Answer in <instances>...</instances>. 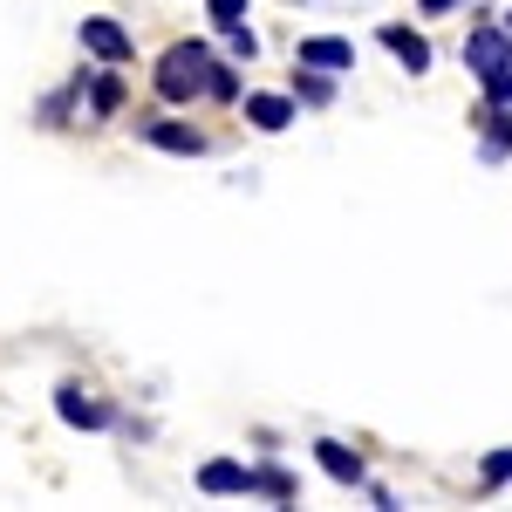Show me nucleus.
<instances>
[{
  "label": "nucleus",
  "instance_id": "f257e3e1",
  "mask_svg": "<svg viewBox=\"0 0 512 512\" xmlns=\"http://www.w3.org/2000/svg\"><path fill=\"white\" fill-rule=\"evenodd\" d=\"M205 69H212V48H205V41H178V48H164L158 96H164V103H192V96H205Z\"/></svg>",
  "mask_w": 512,
  "mask_h": 512
},
{
  "label": "nucleus",
  "instance_id": "f03ea898",
  "mask_svg": "<svg viewBox=\"0 0 512 512\" xmlns=\"http://www.w3.org/2000/svg\"><path fill=\"white\" fill-rule=\"evenodd\" d=\"M82 48H89V55H96V62H110V69H123V62H130V55H137V48H130V35H123L117 21H103V14H82Z\"/></svg>",
  "mask_w": 512,
  "mask_h": 512
},
{
  "label": "nucleus",
  "instance_id": "7ed1b4c3",
  "mask_svg": "<svg viewBox=\"0 0 512 512\" xmlns=\"http://www.w3.org/2000/svg\"><path fill=\"white\" fill-rule=\"evenodd\" d=\"M294 62H301V69H321V76H342V69H355V41H342V35H308L301 48H294Z\"/></svg>",
  "mask_w": 512,
  "mask_h": 512
},
{
  "label": "nucleus",
  "instance_id": "20e7f679",
  "mask_svg": "<svg viewBox=\"0 0 512 512\" xmlns=\"http://www.w3.org/2000/svg\"><path fill=\"white\" fill-rule=\"evenodd\" d=\"M55 417L76 424V431H103V424H110V403H96L82 383H62V390H55Z\"/></svg>",
  "mask_w": 512,
  "mask_h": 512
},
{
  "label": "nucleus",
  "instance_id": "39448f33",
  "mask_svg": "<svg viewBox=\"0 0 512 512\" xmlns=\"http://www.w3.org/2000/svg\"><path fill=\"white\" fill-rule=\"evenodd\" d=\"M465 62H472V76L512 69V35H506V28H472V41H465Z\"/></svg>",
  "mask_w": 512,
  "mask_h": 512
},
{
  "label": "nucleus",
  "instance_id": "423d86ee",
  "mask_svg": "<svg viewBox=\"0 0 512 512\" xmlns=\"http://www.w3.org/2000/svg\"><path fill=\"white\" fill-rule=\"evenodd\" d=\"M137 137H144V144H158V151H171V158H205V137H198L192 123L158 117V123H137Z\"/></svg>",
  "mask_w": 512,
  "mask_h": 512
},
{
  "label": "nucleus",
  "instance_id": "0eeeda50",
  "mask_svg": "<svg viewBox=\"0 0 512 512\" xmlns=\"http://www.w3.org/2000/svg\"><path fill=\"white\" fill-rule=\"evenodd\" d=\"M383 48H390L410 76H424V69H431V41L417 35V28H403V21H390V28H383Z\"/></svg>",
  "mask_w": 512,
  "mask_h": 512
},
{
  "label": "nucleus",
  "instance_id": "6e6552de",
  "mask_svg": "<svg viewBox=\"0 0 512 512\" xmlns=\"http://www.w3.org/2000/svg\"><path fill=\"white\" fill-rule=\"evenodd\" d=\"M315 458H321V472L335 478V485H369V472H362V458H355L349 444H335V437H321V444H315Z\"/></svg>",
  "mask_w": 512,
  "mask_h": 512
},
{
  "label": "nucleus",
  "instance_id": "1a4fd4ad",
  "mask_svg": "<svg viewBox=\"0 0 512 512\" xmlns=\"http://www.w3.org/2000/svg\"><path fill=\"white\" fill-rule=\"evenodd\" d=\"M246 123L253 130H287L294 123V96H246Z\"/></svg>",
  "mask_w": 512,
  "mask_h": 512
},
{
  "label": "nucleus",
  "instance_id": "9d476101",
  "mask_svg": "<svg viewBox=\"0 0 512 512\" xmlns=\"http://www.w3.org/2000/svg\"><path fill=\"white\" fill-rule=\"evenodd\" d=\"M478 123H485V158H506V151H512V103L478 110Z\"/></svg>",
  "mask_w": 512,
  "mask_h": 512
},
{
  "label": "nucleus",
  "instance_id": "9b49d317",
  "mask_svg": "<svg viewBox=\"0 0 512 512\" xmlns=\"http://www.w3.org/2000/svg\"><path fill=\"white\" fill-rule=\"evenodd\" d=\"M198 492H246V465H233V458H212V465L198 472Z\"/></svg>",
  "mask_w": 512,
  "mask_h": 512
},
{
  "label": "nucleus",
  "instance_id": "f8f14e48",
  "mask_svg": "<svg viewBox=\"0 0 512 512\" xmlns=\"http://www.w3.org/2000/svg\"><path fill=\"white\" fill-rule=\"evenodd\" d=\"M205 96H219V103H233V96H239V69H233V62L212 55V69H205Z\"/></svg>",
  "mask_w": 512,
  "mask_h": 512
},
{
  "label": "nucleus",
  "instance_id": "ddd939ff",
  "mask_svg": "<svg viewBox=\"0 0 512 512\" xmlns=\"http://www.w3.org/2000/svg\"><path fill=\"white\" fill-rule=\"evenodd\" d=\"M246 492H267V499H280V506H294V478L287 472H246Z\"/></svg>",
  "mask_w": 512,
  "mask_h": 512
},
{
  "label": "nucleus",
  "instance_id": "4468645a",
  "mask_svg": "<svg viewBox=\"0 0 512 512\" xmlns=\"http://www.w3.org/2000/svg\"><path fill=\"white\" fill-rule=\"evenodd\" d=\"M117 103H123V82L117 76H96V82H89V110H96V117H117Z\"/></svg>",
  "mask_w": 512,
  "mask_h": 512
},
{
  "label": "nucleus",
  "instance_id": "2eb2a0df",
  "mask_svg": "<svg viewBox=\"0 0 512 512\" xmlns=\"http://www.w3.org/2000/svg\"><path fill=\"white\" fill-rule=\"evenodd\" d=\"M205 14H212L219 35H226V28H246V0H205Z\"/></svg>",
  "mask_w": 512,
  "mask_h": 512
},
{
  "label": "nucleus",
  "instance_id": "dca6fc26",
  "mask_svg": "<svg viewBox=\"0 0 512 512\" xmlns=\"http://www.w3.org/2000/svg\"><path fill=\"white\" fill-rule=\"evenodd\" d=\"M226 55H233V62H253V55H260V35H253V28H226Z\"/></svg>",
  "mask_w": 512,
  "mask_h": 512
},
{
  "label": "nucleus",
  "instance_id": "f3484780",
  "mask_svg": "<svg viewBox=\"0 0 512 512\" xmlns=\"http://www.w3.org/2000/svg\"><path fill=\"white\" fill-rule=\"evenodd\" d=\"M294 96H301V103H328V96H335V82L321 76V69H315V76H294Z\"/></svg>",
  "mask_w": 512,
  "mask_h": 512
},
{
  "label": "nucleus",
  "instance_id": "a211bd4d",
  "mask_svg": "<svg viewBox=\"0 0 512 512\" xmlns=\"http://www.w3.org/2000/svg\"><path fill=\"white\" fill-rule=\"evenodd\" d=\"M485 485H512V444H506V451H492V458H485Z\"/></svg>",
  "mask_w": 512,
  "mask_h": 512
},
{
  "label": "nucleus",
  "instance_id": "6ab92c4d",
  "mask_svg": "<svg viewBox=\"0 0 512 512\" xmlns=\"http://www.w3.org/2000/svg\"><path fill=\"white\" fill-rule=\"evenodd\" d=\"M478 82H485L492 103H512V69H492V76H478Z\"/></svg>",
  "mask_w": 512,
  "mask_h": 512
},
{
  "label": "nucleus",
  "instance_id": "aec40b11",
  "mask_svg": "<svg viewBox=\"0 0 512 512\" xmlns=\"http://www.w3.org/2000/svg\"><path fill=\"white\" fill-rule=\"evenodd\" d=\"M451 7H458V0H424V14H451Z\"/></svg>",
  "mask_w": 512,
  "mask_h": 512
},
{
  "label": "nucleus",
  "instance_id": "412c9836",
  "mask_svg": "<svg viewBox=\"0 0 512 512\" xmlns=\"http://www.w3.org/2000/svg\"><path fill=\"white\" fill-rule=\"evenodd\" d=\"M506 35H512V14H506Z\"/></svg>",
  "mask_w": 512,
  "mask_h": 512
}]
</instances>
